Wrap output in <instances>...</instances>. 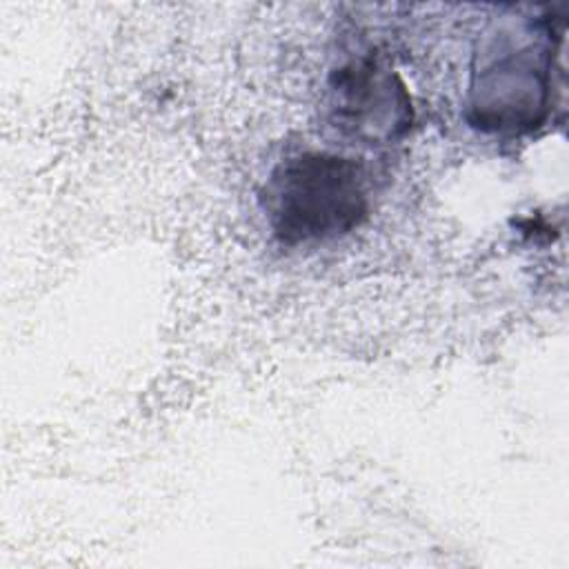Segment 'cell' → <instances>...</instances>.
Segmentation results:
<instances>
[{"mask_svg": "<svg viewBox=\"0 0 569 569\" xmlns=\"http://www.w3.org/2000/svg\"><path fill=\"white\" fill-rule=\"evenodd\" d=\"M262 204L280 242L329 240L367 218V173L356 158L307 151L271 171Z\"/></svg>", "mask_w": 569, "mask_h": 569, "instance_id": "obj_1", "label": "cell"}, {"mask_svg": "<svg viewBox=\"0 0 569 569\" xmlns=\"http://www.w3.org/2000/svg\"><path fill=\"white\" fill-rule=\"evenodd\" d=\"M551 51L553 47L507 49L476 71L469 91V122L493 133L536 129L549 107Z\"/></svg>", "mask_w": 569, "mask_h": 569, "instance_id": "obj_2", "label": "cell"}, {"mask_svg": "<svg viewBox=\"0 0 569 569\" xmlns=\"http://www.w3.org/2000/svg\"><path fill=\"white\" fill-rule=\"evenodd\" d=\"M329 109L342 136L367 144L398 140L413 122L409 91L373 53L349 58L331 71Z\"/></svg>", "mask_w": 569, "mask_h": 569, "instance_id": "obj_3", "label": "cell"}]
</instances>
